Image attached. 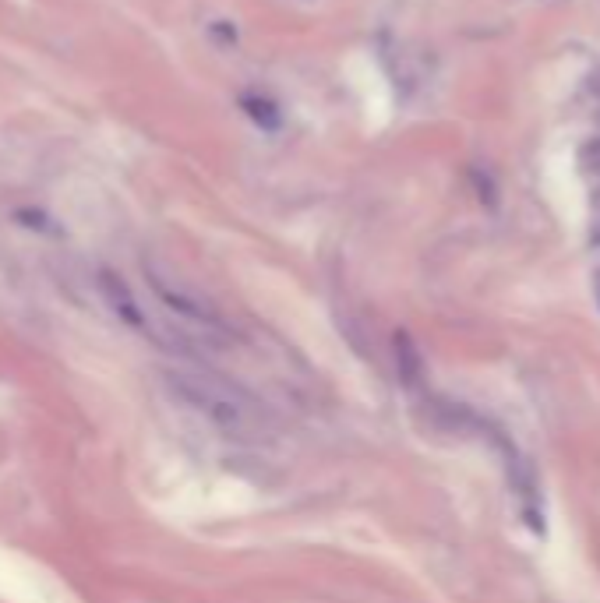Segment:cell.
<instances>
[{
	"label": "cell",
	"mask_w": 600,
	"mask_h": 603,
	"mask_svg": "<svg viewBox=\"0 0 600 603\" xmlns=\"http://www.w3.org/2000/svg\"><path fill=\"white\" fill-rule=\"evenodd\" d=\"M166 388L177 395L188 410L205 417L219 434L237 441H265L276 431L269 406L248 392V388L233 385L230 378L198 367H173L163 374Z\"/></svg>",
	"instance_id": "obj_1"
},
{
	"label": "cell",
	"mask_w": 600,
	"mask_h": 603,
	"mask_svg": "<svg viewBox=\"0 0 600 603\" xmlns=\"http://www.w3.org/2000/svg\"><path fill=\"white\" fill-rule=\"evenodd\" d=\"M145 276H149V286L152 293H156L159 300H163L166 307H170L173 314H177L180 321H188V325H195L198 332L212 335V339H226L230 335V328H226L223 314L216 311V307L209 304V300L202 297V293L188 290L184 283H177V279L163 276V272H156V268H145Z\"/></svg>",
	"instance_id": "obj_2"
},
{
	"label": "cell",
	"mask_w": 600,
	"mask_h": 603,
	"mask_svg": "<svg viewBox=\"0 0 600 603\" xmlns=\"http://www.w3.org/2000/svg\"><path fill=\"white\" fill-rule=\"evenodd\" d=\"M99 290H103V297H106V304H110V311L117 314L120 321L128 328H145L149 321H145V314H142V307H138V300L131 297V290H128V283L117 276V272H99Z\"/></svg>",
	"instance_id": "obj_3"
},
{
	"label": "cell",
	"mask_w": 600,
	"mask_h": 603,
	"mask_svg": "<svg viewBox=\"0 0 600 603\" xmlns=\"http://www.w3.org/2000/svg\"><path fill=\"white\" fill-rule=\"evenodd\" d=\"M396 364L406 385H417L424 378V360H420V350L410 339V332H396Z\"/></svg>",
	"instance_id": "obj_4"
},
{
	"label": "cell",
	"mask_w": 600,
	"mask_h": 603,
	"mask_svg": "<svg viewBox=\"0 0 600 603\" xmlns=\"http://www.w3.org/2000/svg\"><path fill=\"white\" fill-rule=\"evenodd\" d=\"M244 110H248V117L255 120V124H262V127H279V113H276V106L272 103H265V99H255V96H248L244 99Z\"/></svg>",
	"instance_id": "obj_5"
},
{
	"label": "cell",
	"mask_w": 600,
	"mask_h": 603,
	"mask_svg": "<svg viewBox=\"0 0 600 603\" xmlns=\"http://www.w3.org/2000/svg\"><path fill=\"white\" fill-rule=\"evenodd\" d=\"M579 170L590 173V177H600V138H590V142L579 145Z\"/></svg>",
	"instance_id": "obj_6"
},
{
	"label": "cell",
	"mask_w": 600,
	"mask_h": 603,
	"mask_svg": "<svg viewBox=\"0 0 600 603\" xmlns=\"http://www.w3.org/2000/svg\"><path fill=\"white\" fill-rule=\"evenodd\" d=\"M590 92H597V96H600V71H597V75H593V82H590Z\"/></svg>",
	"instance_id": "obj_7"
},
{
	"label": "cell",
	"mask_w": 600,
	"mask_h": 603,
	"mask_svg": "<svg viewBox=\"0 0 600 603\" xmlns=\"http://www.w3.org/2000/svg\"><path fill=\"white\" fill-rule=\"evenodd\" d=\"M593 205H597V209H600V187H597V191H593Z\"/></svg>",
	"instance_id": "obj_8"
},
{
	"label": "cell",
	"mask_w": 600,
	"mask_h": 603,
	"mask_svg": "<svg viewBox=\"0 0 600 603\" xmlns=\"http://www.w3.org/2000/svg\"><path fill=\"white\" fill-rule=\"evenodd\" d=\"M597 300H600V276H597Z\"/></svg>",
	"instance_id": "obj_9"
},
{
	"label": "cell",
	"mask_w": 600,
	"mask_h": 603,
	"mask_svg": "<svg viewBox=\"0 0 600 603\" xmlns=\"http://www.w3.org/2000/svg\"><path fill=\"white\" fill-rule=\"evenodd\" d=\"M597 124H600V113H597Z\"/></svg>",
	"instance_id": "obj_10"
}]
</instances>
